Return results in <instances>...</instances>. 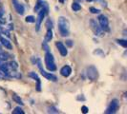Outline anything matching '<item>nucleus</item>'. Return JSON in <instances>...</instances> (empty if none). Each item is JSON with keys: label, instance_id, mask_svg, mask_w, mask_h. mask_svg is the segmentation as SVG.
Returning <instances> with one entry per match:
<instances>
[{"label": "nucleus", "instance_id": "22", "mask_svg": "<svg viewBox=\"0 0 127 114\" xmlns=\"http://www.w3.org/2000/svg\"><path fill=\"white\" fill-rule=\"evenodd\" d=\"M13 114H24V111H23V109L20 108V107H16V108L13 110Z\"/></svg>", "mask_w": 127, "mask_h": 114}, {"label": "nucleus", "instance_id": "1", "mask_svg": "<svg viewBox=\"0 0 127 114\" xmlns=\"http://www.w3.org/2000/svg\"><path fill=\"white\" fill-rule=\"evenodd\" d=\"M57 27H58L59 34L61 36L66 37V36H68L70 34V23H69V20L66 17H64V16L58 17Z\"/></svg>", "mask_w": 127, "mask_h": 114}, {"label": "nucleus", "instance_id": "4", "mask_svg": "<svg viewBox=\"0 0 127 114\" xmlns=\"http://www.w3.org/2000/svg\"><path fill=\"white\" fill-rule=\"evenodd\" d=\"M36 65H37L38 69L40 70V72H41V75H43L46 78V79H48V80H51V81H54V82H56L57 80V77L55 74H53L51 72H47V71H45L43 69H42V65H41V61L37 59L36 60Z\"/></svg>", "mask_w": 127, "mask_h": 114}, {"label": "nucleus", "instance_id": "29", "mask_svg": "<svg viewBox=\"0 0 127 114\" xmlns=\"http://www.w3.org/2000/svg\"><path fill=\"white\" fill-rule=\"evenodd\" d=\"M66 45L69 47V48H72L73 46H74V42L70 40V39H68V40H66Z\"/></svg>", "mask_w": 127, "mask_h": 114}, {"label": "nucleus", "instance_id": "3", "mask_svg": "<svg viewBox=\"0 0 127 114\" xmlns=\"http://www.w3.org/2000/svg\"><path fill=\"white\" fill-rule=\"evenodd\" d=\"M90 27H91V30L93 31V32L95 33V35L98 36V37L104 36L105 32L100 28L99 24L96 22V20H95V19H91V20H90Z\"/></svg>", "mask_w": 127, "mask_h": 114}, {"label": "nucleus", "instance_id": "7", "mask_svg": "<svg viewBox=\"0 0 127 114\" xmlns=\"http://www.w3.org/2000/svg\"><path fill=\"white\" fill-rule=\"evenodd\" d=\"M120 108V103H119V100H117V99H114V100H112L111 103L109 104L108 108L106 109V113L107 114H113V113H116L117 111H118V109Z\"/></svg>", "mask_w": 127, "mask_h": 114}, {"label": "nucleus", "instance_id": "12", "mask_svg": "<svg viewBox=\"0 0 127 114\" xmlns=\"http://www.w3.org/2000/svg\"><path fill=\"white\" fill-rule=\"evenodd\" d=\"M0 42H1V45L4 46L8 50H12V49H13V46L11 44V42H10L8 39H6L5 37H2V36H1V37H0Z\"/></svg>", "mask_w": 127, "mask_h": 114}, {"label": "nucleus", "instance_id": "32", "mask_svg": "<svg viewBox=\"0 0 127 114\" xmlns=\"http://www.w3.org/2000/svg\"><path fill=\"white\" fill-rule=\"evenodd\" d=\"M9 30H13V25L10 24V25H9Z\"/></svg>", "mask_w": 127, "mask_h": 114}, {"label": "nucleus", "instance_id": "17", "mask_svg": "<svg viewBox=\"0 0 127 114\" xmlns=\"http://www.w3.org/2000/svg\"><path fill=\"white\" fill-rule=\"evenodd\" d=\"M9 68H10V70H16L18 69V65L16 62L12 61L11 63H9Z\"/></svg>", "mask_w": 127, "mask_h": 114}, {"label": "nucleus", "instance_id": "30", "mask_svg": "<svg viewBox=\"0 0 127 114\" xmlns=\"http://www.w3.org/2000/svg\"><path fill=\"white\" fill-rule=\"evenodd\" d=\"M81 111H82L83 113H88L89 109H88V108L86 106H83V107H81Z\"/></svg>", "mask_w": 127, "mask_h": 114}, {"label": "nucleus", "instance_id": "18", "mask_svg": "<svg viewBox=\"0 0 127 114\" xmlns=\"http://www.w3.org/2000/svg\"><path fill=\"white\" fill-rule=\"evenodd\" d=\"M0 33L1 34H4V35H6L7 37H10L11 36V34H10V32L5 29V28H3V27H0Z\"/></svg>", "mask_w": 127, "mask_h": 114}, {"label": "nucleus", "instance_id": "10", "mask_svg": "<svg viewBox=\"0 0 127 114\" xmlns=\"http://www.w3.org/2000/svg\"><path fill=\"white\" fill-rule=\"evenodd\" d=\"M56 47L57 48L59 53L61 54V56H66L68 54V51L62 42H56Z\"/></svg>", "mask_w": 127, "mask_h": 114}, {"label": "nucleus", "instance_id": "27", "mask_svg": "<svg viewBox=\"0 0 127 114\" xmlns=\"http://www.w3.org/2000/svg\"><path fill=\"white\" fill-rule=\"evenodd\" d=\"M48 112L49 113H58V110H57V108H48Z\"/></svg>", "mask_w": 127, "mask_h": 114}, {"label": "nucleus", "instance_id": "16", "mask_svg": "<svg viewBox=\"0 0 127 114\" xmlns=\"http://www.w3.org/2000/svg\"><path fill=\"white\" fill-rule=\"evenodd\" d=\"M71 7H72V10H73L74 12H78V11L81 10V6H80L77 2H73Z\"/></svg>", "mask_w": 127, "mask_h": 114}, {"label": "nucleus", "instance_id": "26", "mask_svg": "<svg viewBox=\"0 0 127 114\" xmlns=\"http://www.w3.org/2000/svg\"><path fill=\"white\" fill-rule=\"evenodd\" d=\"M94 54H95V55H99V56H101V57L104 56V53L102 52V51L100 50V49H97L96 51H94Z\"/></svg>", "mask_w": 127, "mask_h": 114}, {"label": "nucleus", "instance_id": "2", "mask_svg": "<svg viewBox=\"0 0 127 114\" xmlns=\"http://www.w3.org/2000/svg\"><path fill=\"white\" fill-rule=\"evenodd\" d=\"M45 65H46V68L49 71H55L57 70V66L55 64V59H54V56L50 51H47L46 54H45Z\"/></svg>", "mask_w": 127, "mask_h": 114}, {"label": "nucleus", "instance_id": "15", "mask_svg": "<svg viewBox=\"0 0 127 114\" xmlns=\"http://www.w3.org/2000/svg\"><path fill=\"white\" fill-rule=\"evenodd\" d=\"M13 100L14 102H15L16 104H19L20 106H23V105H24V103H23V101H22V99H21V98L19 97L18 95L13 94Z\"/></svg>", "mask_w": 127, "mask_h": 114}, {"label": "nucleus", "instance_id": "25", "mask_svg": "<svg viewBox=\"0 0 127 114\" xmlns=\"http://www.w3.org/2000/svg\"><path fill=\"white\" fill-rule=\"evenodd\" d=\"M90 13H93V14H98V13H100V10H98V9H95L94 7H91L89 9Z\"/></svg>", "mask_w": 127, "mask_h": 114}, {"label": "nucleus", "instance_id": "23", "mask_svg": "<svg viewBox=\"0 0 127 114\" xmlns=\"http://www.w3.org/2000/svg\"><path fill=\"white\" fill-rule=\"evenodd\" d=\"M26 22L27 23H34L35 22V18L32 16V15H29V16H27L25 18Z\"/></svg>", "mask_w": 127, "mask_h": 114}, {"label": "nucleus", "instance_id": "24", "mask_svg": "<svg viewBox=\"0 0 127 114\" xmlns=\"http://www.w3.org/2000/svg\"><path fill=\"white\" fill-rule=\"evenodd\" d=\"M45 26H46V28H47L48 30H52V28H53V22L51 21V19H47V20H46Z\"/></svg>", "mask_w": 127, "mask_h": 114}, {"label": "nucleus", "instance_id": "33", "mask_svg": "<svg viewBox=\"0 0 127 114\" xmlns=\"http://www.w3.org/2000/svg\"><path fill=\"white\" fill-rule=\"evenodd\" d=\"M58 1H59V2H61V3H63L65 0H58Z\"/></svg>", "mask_w": 127, "mask_h": 114}, {"label": "nucleus", "instance_id": "14", "mask_svg": "<svg viewBox=\"0 0 127 114\" xmlns=\"http://www.w3.org/2000/svg\"><path fill=\"white\" fill-rule=\"evenodd\" d=\"M43 4H44V2L43 1H41V0H38L37 3H36V5H35V7H34V12H36V13H38L42 8H43Z\"/></svg>", "mask_w": 127, "mask_h": 114}, {"label": "nucleus", "instance_id": "19", "mask_svg": "<svg viewBox=\"0 0 127 114\" xmlns=\"http://www.w3.org/2000/svg\"><path fill=\"white\" fill-rule=\"evenodd\" d=\"M8 58H9V55H8L7 53L0 51V60H1V61H7Z\"/></svg>", "mask_w": 127, "mask_h": 114}, {"label": "nucleus", "instance_id": "6", "mask_svg": "<svg viewBox=\"0 0 127 114\" xmlns=\"http://www.w3.org/2000/svg\"><path fill=\"white\" fill-rule=\"evenodd\" d=\"M97 20H98V24L102 30L104 32H109L110 29H109V20L107 18V16H105L104 14H100L98 16Z\"/></svg>", "mask_w": 127, "mask_h": 114}, {"label": "nucleus", "instance_id": "8", "mask_svg": "<svg viewBox=\"0 0 127 114\" xmlns=\"http://www.w3.org/2000/svg\"><path fill=\"white\" fill-rule=\"evenodd\" d=\"M46 13H47V12L45 11L44 8H42V9L38 12L37 18L35 19V23H36V25H35V30H36L37 32L40 30V27H41V24H42V22H43V19H44V16Z\"/></svg>", "mask_w": 127, "mask_h": 114}, {"label": "nucleus", "instance_id": "21", "mask_svg": "<svg viewBox=\"0 0 127 114\" xmlns=\"http://www.w3.org/2000/svg\"><path fill=\"white\" fill-rule=\"evenodd\" d=\"M117 43L119 45H121V46H122L123 48H126L127 47V41L124 40V39H118L117 40Z\"/></svg>", "mask_w": 127, "mask_h": 114}, {"label": "nucleus", "instance_id": "34", "mask_svg": "<svg viewBox=\"0 0 127 114\" xmlns=\"http://www.w3.org/2000/svg\"><path fill=\"white\" fill-rule=\"evenodd\" d=\"M87 2H91V1H93V0H86Z\"/></svg>", "mask_w": 127, "mask_h": 114}, {"label": "nucleus", "instance_id": "28", "mask_svg": "<svg viewBox=\"0 0 127 114\" xmlns=\"http://www.w3.org/2000/svg\"><path fill=\"white\" fill-rule=\"evenodd\" d=\"M42 48H43V50H44L46 52L47 51H49V46L47 45V42H43V44H42Z\"/></svg>", "mask_w": 127, "mask_h": 114}, {"label": "nucleus", "instance_id": "11", "mask_svg": "<svg viewBox=\"0 0 127 114\" xmlns=\"http://www.w3.org/2000/svg\"><path fill=\"white\" fill-rule=\"evenodd\" d=\"M71 73H72V69H71L70 66H68V65L62 67L61 70H60V74L63 77H69L71 75Z\"/></svg>", "mask_w": 127, "mask_h": 114}, {"label": "nucleus", "instance_id": "9", "mask_svg": "<svg viewBox=\"0 0 127 114\" xmlns=\"http://www.w3.org/2000/svg\"><path fill=\"white\" fill-rule=\"evenodd\" d=\"M12 2H13V5L14 7V10H15V12L20 14V15H23L24 13H25V8L24 6L19 2L18 0H12Z\"/></svg>", "mask_w": 127, "mask_h": 114}, {"label": "nucleus", "instance_id": "13", "mask_svg": "<svg viewBox=\"0 0 127 114\" xmlns=\"http://www.w3.org/2000/svg\"><path fill=\"white\" fill-rule=\"evenodd\" d=\"M52 39H53V32H52V30H48L47 32H46V34H45V38H44V41L45 42H50Z\"/></svg>", "mask_w": 127, "mask_h": 114}, {"label": "nucleus", "instance_id": "31", "mask_svg": "<svg viewBox=\"0 0 127 114\" xmlns=\"http://www.w3.org/2000/svg\"><path fill=\"white\" fill-rule=\"evenodd\" d=\"M77 100H82V101H85V98L81 95V96H78V97H77Z\"/></svg>", "mask_w": 127, "mask_h": 114}, {"label": "nucleus", "instance_id": "20", "mask_svg": "<svg viewBox=\"0 0 127 114\" xmlns=\"http://www.w3.org/2000/svg\"><path fill=\"white\" fill-rule=\"evenodd\" d=\"M28 75H29V77H31V78H32V79H34L35 81H40V79H39L38 75L35 73V72H33V71H31Z\"/></svg>", "mask_w": 127, "mask_h": 114}, {"label": "nucleus", "instance_id": "5", "mask_svg": "<svg viewBox=\"0 0 127 114\" xmlns=\"http://www.w3.org/2000/svg\"><path fill=\"white\" fill-rule=\"evenodd\" d=\"M86 73L91 81H95L98 77V71L95 66H89L86 70Z\"/></svg>", "mask_w": 127, "mask_h": 114}]
</instances>
